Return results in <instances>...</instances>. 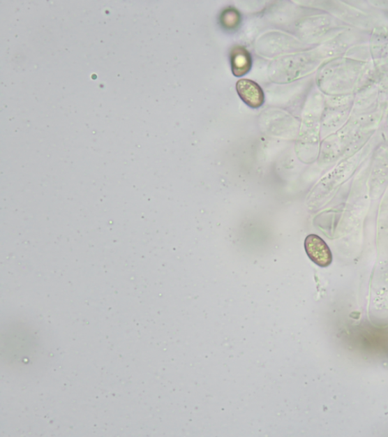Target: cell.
<instances>
[{
  "label": "cell",
  "instance_id": "obj_1",
  "mask_svg": "<svg viewBox=\"0 0 388 437\" xmlns=\"http://www.w3.org/2000/svg\"><path fill=\"white\" fill-rule=\"evenodd\" d=\"M305 249L308 258L321 267H329L332 262V253L327 244L316 235H308Z\"/></svg>",
  "mask_w": 388,
  "mask_h": 437
},
{
  "label": "cell",
  "instance_id": "obj_2",
  "mask_svg": "<svg viewBox=\"0 0 388 437\" xmlns=\"http://www.w3.org/2000/svg\"><path fill=\"white\" fill-rule=\"evenodd\" d=\"M236 89L240 98L249 107L257 109L263 104L264 94L257 83L248 80H241L237 82Z\"/></svg>",
  "mask_w": 388,
  "mask_h": 437
},
{
  "label": "cell",
  "instance_id": "obj_3",
  "mask_svg": "<svg viewBox=\"0 0 388 437\" xmlns=\"http://www.w3.org/2000/svg\"><path fill=\"white\" fill-rule=\"evenodd\" d=\"M231 59L232 72L236 77H241L250 71L252 59L248 50L240 47L234 48L232 51Z\"/></svg>",
  "mask_w": 388,
  "mask_h": 437
},
{
  "label": "cell",
  "instance_id": "obj_4",
  "mask_svg": "<svg viewBox=\"0 0 388 437\" xmlns=\"http://www.w3.org/2000/svg\"><path fill=\"white\" fill-rule=\"evenodd\" d=\"M240 20V15L234 10H227L222 16V22L227 28H234Z\"/></svg>",
  "mask_w": 388,
  "mask_h": 437
}]
</instances>
